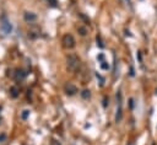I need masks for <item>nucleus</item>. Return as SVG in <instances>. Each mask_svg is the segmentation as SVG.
Wrapping results in <instances>:
<instances>
[{"label": "nucleus", "mask_w": 157, "mask_h": 145, "mask_svg": "<svg viewBox=\"0 0 157 145\" xmlns=\"http://www.w3.org/2000/svg\"><path fill=\"white\" fill-rule=\"evenodd\" d=\"M0 112H1V107H0Z\"/></svg>", "instance_id": "6ab92c4d"}, {"label": "nucleus", "mask_w": 157, "mask_h": 145, "mask_svg": "<svg viewBox=\"0 0 157 145\" xmlns=\"http://www.w3.org/2000/svg\"><path fill=\"white\" fill-rule=\"evenodd\" d=\"M48 2L50 4V6H53V7H55L56 6V0H48Z\"/></svg>", "instance_id": "2eb2a0df"}, {"label": "nucleus", "mask_w": 157, "mask_h": 145, "mask_svg": "<svg viewBox=\"0 0 157 145\" xmlns=\"http://www.w3.org/2000/svg\"><path fill=\"white\" fill-rule=\"evenodd\" d=\"M23 18H25L26 22H34V21L37 20V15L33 14V12H28V11H26V12L23 14Z\"/></svg>", "instance_id": "39448f33"}, {"label": "nucleus", "mask_w": 157, "mask_h": 145, "mask_svg": "<svg viewBox=\"0 0 157 145\" xmlns=\"http://www.w3.org/2000/svg\"><path fill=\"white\" fill-rule=\"evenodd\" d=\"M129 104H130V108H132V107H134V100H132V98H130Z\"/></svg>", "instance_id": "f3484780"}, {"label": "nucleus", "mask_w": 157, "mask_h": 145, "mask_svg": "<svg viewBox=\"0 0 157 145\" xmlns=\"http://www.w3.org/2000/svg\"><path fill=\"white\" fill-rule=\"evenodd\" d=\"M28 114H29V111H27V109H26V111H23V112H22V118H23V119H26V118L28 117Z\"/></svg>", "instance_id": "ddd939ff"}, {"label": "nucleus", "mask_w": 157, "mask_h": 145, "mask_svg": "<svg viewBox=\"0 0 157 145\" xmlns=\"http://www.w3.org/2000/svg\"><path fill=\"white\" fill-rule=\"evenodd\" d=\"M25 76H26V72H25L23 70H21V69L16 70V72H15V77H16L17 80H22Z\"/></svg>", "instance_id": "0eeeda50"}, {"label": "nucleus", "mask_w": 157, "mask_h": 145, "mask_svg": "<svg viewBox=\"0 0 157 145\" xmlns=\"http://www.w3.org/2000/svg\"><path fill=\"white\" fill-rule=\"evenodd\" d=\"M77 31H78V33H80L81 36H86V34H87V29H86L85 27H82V26H78Z\"/></svg>", "instance_id": "1a4fd4ad"}, {"label": "nucleus", "mask_w": 157, "mask_h": 145, "mask_svg": "<svg viewBox=\"0 0 157 145\" xmlns=\"http://www.w3.org/2000/svg\"><path fill=\"white\" fill-rule=\"evenodd\" d=\"M101 68H102L103 70H108V69H109V64H108L107 61H102V63H101Z\"/></svg>", "instance_id": "f8f14e48"}, {"label": "nucleus", "mask_w": 157, "mask_h": 145, "mask_svg": "<svg viewBox=\"0 0 157 145\" xmlns=\"http://www.w3.org/2000/svg\"><path fill=\"white\" fill-rule=\"evenodd\" d=\"M104 107H107V98H104V103H103Z\"/></svg>", "instance_id": "a211bd4d"}, {"label": "nucleus", "mask_w": 157, "mask_h": 145, "mask_svg": "<svg viewBox=\"0 0 157 145\" xmlns=\"http://www.w3.org/2000/svg\"><path fill=\"white\" fill-rule=\"evenodd\" d=\"M61 43H63V45L65 47V48H67V49H72L74 47H75V38H74V36L72 34H65L64 37H63V39H61Z\"/></svg>", "instance_id": "f03ea898"}, {"label": "nucleus", "mask_w": 157, "mask_h": 145, "mask_svg": "<svg viewBox=\"0 0 157 145\" xmlns=\"http://www.w3.org/2000/svg\"><path fill=\"white\" fill-rule=\"evenodd\" d=\"M97 59H98V60H99V61L102 63V61H104V55H103V54L101 53V54H98V57H97Z\"/></svg>", "instance_id": "4468645a"}, {"label": "nucleus", "mask_w": 157, "mask_h": 145, "mask_svg": "<svg viewBox=\"0 0 157 145\" xmlns=\"http://www.w3.org/2000/svg\"><path fill=\"white\" fill-rule=\"evenodd\" d=\"M81 96L83 97V98H90V96H91V93H90V90H83L82 92H81Z\"/></svg>", "instance_id": "9d476101"}, {"label": "nucleus", "mask_w": 157, "mask_h": 145, "mask_svg": "<svg viewBox=\"0 0 157 145\" xmlns=\"http://www.w3.org/2000/svg\"><path fill=\"white\" fill-rule=\"evenodd\" d=\"M0 122H1V118H0Z\"/></svg>", "instance_id": "aec40b11"}, {"label": "nucleus", "mask_w": 157, "mask_h": 145, "mask_svg": "<svg viewBox=\"0 0 157 145\" xmlns=\"http://www.w3.org/2000/svg\"><path fill=\"white\" fill-rule=\"evenodd\" d=\"M5 139H6V135H5V134H1V135H0V143L5 141Z\"/></svg>", "instance_id": "dca6fc26"}, {"label": "nucleus", "mask_w": 157, "mask_h": 145, "mask_svg": "<svg viewBox=\"0 0 157 145\" xmlns=\"http://www.w3.org/2000/svg\"><path fill=\"white\" fill-rule=\"evenodd\" d=\"M121 117H123V108H121V104H118L117 114H115V122L119 123V122L121 120Z\"/></svg>", "instance_id": "423d86ee"}, {"label": "nucleus", "mask_w": 157, "mask_h": 145, "mask_svg": "<svg viewBox=\"0 0 157 145\" xmlns=\"http://www.w3.org/2000/svg\"><path fill=\"white\" fill-rule=\"evenodd\" d=\"M97 45H98L99 48H103V47H104V44H103V42H102V38H101V36H99V34L97 36Z\"/></svg>", "instance_id": "9b49d317"}, {"label": "nucleus", "mask_w": 157, "mask_h": 145, "mask_svg": "<svg viewBox=\"0 0 157 145\" xmlns=\"http://www.w3.org/2000/svg\"><path fill=\"white\" fill-rule=\"evenodd\" d=\"M10 95H11V97L16 98V97L18 96V88H17L16 86H12V87H10Z\"/></svg>", "instance_id": "6e6552de"}, {"label": "nucleus", "mask_w": 157, "mask_h": 145, "mask_svg": "<svg viewBox=\"0 0 157 145\" xmlns=\"http://www.w3.org/2000/svg\"><path fill=\"white\" fill-rule=\"evenodd\" d=\"M64 92L67 95V96H74L76 92H77V87L71 84V82H67L64 85Z\"/></svg>", "instance_id": "20e7f679"}, {"label": "nucleus", "mask_w": 157, "mask_h": 145, "mask_svg": "<svg viewBox=\"0 0 157 145\" xmlns=\"http://www.w3.org/2000/svg\"><path fill=\"white\" fill-rule=\"evenodd\" d=\"M66 65L70 71H76L80 68V58L76 54H70L66 58Z\"/></svg>", "instance_id": "f257e3e1"}, {"label": "nucleus", "mask_w": 157, "mask_h": 145, "mask_svg": "<svg viewBox=\"0 0 157 145\" xmlns=\"http://www.w3.org/2000/svg\"><path fill=\"white\" fill-rule=\"evenodd\" d=\"M1 31L5 33V34H9L10 32H11V29H12V27H11V23L9 22V20L6 18V16L4 15L2 17H1Z\"/></svg>", "instance_id": "7ed1b4c3"}]
</instances>
